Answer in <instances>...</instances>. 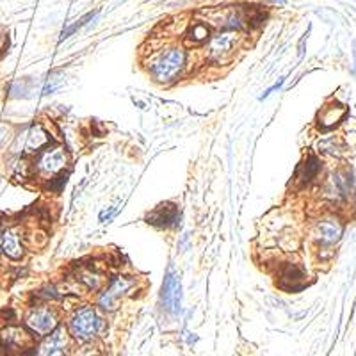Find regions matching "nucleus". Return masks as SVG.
Masks as SVG:
<instances>
[{"label": "nucleus", "mask_w": 356, "mask_h": 356, "mask_svg": "<svg viewBox=\"0 0 356 356\" xmlns=\"http://www.w3.org/2000/svg\"><path fill=\"white\" fill-rule=\"evenodd\" d=\"M184 68H186V50L182 47H168L153 57L150 72L155 81L168 84L177 81Z\"/></svg>", "instance_id": "obj_1"}, {"label": "nucleus", "mask_w": 356, "mask_h": 356, "mask_svg": "<svg viewBox=\"0 0 356 356\" xmlns=\"http://www.w3.org/2000/svg\"><path fill=\"white\" fill-rule=\"evenodd\" d=\"M239 36L235 30H223L217 36L210 39L208 45V59L212 63H225V61L232 59L233 52L237 48Z\"/></svg>", "instance_id": "obj_2"}, {"label": "nucleus", "mask_w": 356, "mask_h": 356, "mask_svg": "<svg viewBox=\"0 0 356 356\" xmlns=\"http://www.w3.org/2000/svg\"><path fill=\"white\" fill-rule=\"evenodd\" d=\"M70 328H72V333L77 339H93L97 335L98 328H100V317H98L93 308L84 306V308L77 310L72 322H70Z\"/></svg>", "instance_id": "obj_3"}, {"label": "nucleus", "mask_w": 356, "mask_h": 356, "mask_svg": "<svg viewBox=\"0 0 356 356\" xmlns=\"http://www.w3.org/2000/svg\"><path fill=\"white\" fill-rule=\"evenodd\" d=\"M0 344L8 351V355L21 356L32 349V337L23 328H6L0 333Z\"/></svg>", "instance_id": "obj_4"}, {"label": "nucleus", "mask_w": 356, "mask_h": 356, "mask_svg": "<svg viewBox=\"0 0 356 356\" xmlns=\"http://www.w3.org/2000/svg\"><path fill=\"white\" fill-rule=\"evenodd\" d=\"M68 164V155L59 146H52V148H45L39 153V159L36 162V168L41 175L47 177H54V175L61 173L64 170V166Z\"/></svg>", "instance_id": "obj_5"}, {"label": "nucleus", "mask_w": 356, "mask_h": 356, "mask_svg": "<svg viewBox=\"0 0 356 356\" xmlns=\"http://www.w3.org/2000/svg\"><path fill=\"white\" fill-rule=\"evenodd\" d=\"M50 143V136L41 125H30L23 134L18 137V152L23 153H39L43 148H47Z\"/></svg>", "instance_id": "obj_6"}, {"label": "nucleus", "mask_w": 356, "mask_h": 356, "mask_svg": "<svg viewBox=\"0 0 356 356\" xmlns=\"http://www.w3.org/2000/svg\"><path fill=\"white\" fill-rule=\"evenodd\" d=\"M180 280L175 271H170L164 278V285H162V294H161V301L164 310L168 314L175 315L178 314L180 310Z\"/></svg>", "instance_id": "obj_7"}, {"label": "nucleus", "mask_w": 356, "mask_h": 356, "mask_svg": "<svg viewBox=\"0 0 356 356\" xmlns=\"http://www.w3.org/2000/svg\"><path fill=\"white\" fill-rule=\"evenodd\" d=\"M134 287V280L128 276H118L112 280V284L107 287L106 293L100 296V306L106 310H115L118 306V301L125 294Z\"/></svg>", "instance_id": "obj_8"}, {"label": "nucleus", "mask_w": 356, "mask_h": 356, "mask_svg": "<svg viewBox=\"0 0 356 356\" xmlns=\"http://www.w3.org/2000/svg\"><path fill=\"white\" fill-rule=\"evenodd\" d=\"M0 251L13 260H18L23 257L21 233L17 226H8V228L0 230Z\"/></svg>", "instance_id": "obj_9"}, {"label": "nucleus", "mask_w": 356, "mask_h": 356, "mask_svg": "<svg viewBox=\"0 0 356 356\" xmlns=\"http://www.w3.org/2000/svg\"><path fill=\"white\" fill-rule=\"evenodd\" d=\"M27 326L34 333H38V335H48V333H52L57 328V321H55V315L52 310L39 308L34 310L27 317Z\"/></svg>", "instance_id": "obj_10"}, {"label": "nucleus", "mask_w": 356, "mask_h": 356, "mask_svg": "<svg viewBox=\"0 0 356 356\" xmlns=\"http://www.w3.org/2000/svg\"><path fill=\"white\" fill-rule=\"evenodd\" d=\"M344 232V226L337 217H326V219L319 221L317 225V239L322 244H335L340 241Z\"/></svg>", "instance_id": "obj_11"}, {"label": "nucleus", "mask_w": 356, "mask_h": 356, "mask_svg": "<svg viewBox=\"0 0 356 356\" xmlns=\"http://www.w3.org/2000/svg\"><path fill=\"white\" fill-rule=\"evenodd\" d=\"M348 115V109L340 103H328L321 109L317 115V123L322 130H330V128L337 127L344 119V116Z\"/></svg>", "instance_id": "obj_12"}, {"label": "nucleus", "mask_w": 356, "mask_h": 356, "mask_svg": "<svg viewBox=\"0 0 356 356\" xmlns=\"http://www.w3.org/2000/svg\"><path fill=\"white\" fill-rule=\"evenodd\" d=\"M64 348H66V331L63 328H55L41 344L39 356H64Z\"/></svg>", "instance_id": "obj_13"}, {"label": "nucleus", "mask_w": 356, "mask_h": 356, "mask_svg": "<svg viewBox=\"0 0 356 356\" xmlns=\"http://www.w3.org/2000/svg\"><path fill=\"white\" fill-rule=\"evenodd\" d=\"M180 219V210L177 205L162 204L148 216V223L157 226H175Z\"/></svg>", "instance_id": "obj_14"}, {"label": "nucleus", "mask_w": 356, "mask_h": 356, "mask_svg": "<svg viewBox=\"0 0 356 356\" xmlns=\"http://www.w3.org/2000/svg\"><path fill=\"white\" fill-rule=\"evenodd\" d=\"M319 170H321V161L315 155H308L297 168L296 180L299 184H310L317 177Z\"/></svg>", "instance_id": "obj_15"}, {"label": "nucleus", "mask_w": 356, "mask_h": 356, "mask_svg": "<svg viewBox=\"0 0 356 356\" xmlns=\"http://www.w3.org/2000/svg\"><path fill=\"white\" fill-rule=\"evenodd\" d=\"M303 271L296 266H287L280 275V285L287 290H297L303 287Z\"/></svg>", "instance_id": "obj_16"}, {"label": "nucleus", "mask_w": 356, "mask_h": 356, "mask_svg": "<svg viewBox=\"0 0 356 356\" xmlns=\"http://www.w3.org/2000/svg\"><path fill=\"white\" fill-rule=\"evenodd\" d=\"M208 39V27L201 21L195 23L189 30V34H187V43H191V45H201Z\"/></svg>", "instance_id": "obj_17"}, {"label": "nucleus", "mask_w": 356, "mask_h": 356, "mask_svg": "<svg viewBox=\"0 0 356 356\" xmlns=\"http://www.w3.org/2000/svg\"><path fill=\"white\" fill-rule=\"evenodd\" d=\"M79 278H81V281H84L89 288H98V285L102 281L100 275H98L97 271H93V269H82V271L79 273Z\"/></svg>", "instance_id": "obj_18"}, {"label": "nucleus", "mask_w": 356, "mask_h": 356, "mask_svg": "<svg viewBox=\"0 0 356 356\" xmlns=\"http://www.w3.org/2000/svg\"><path fill=\"white\" fill-rule=\"evenodd\" d=\"M97 17V13H89V14H86L84 18H81V20L77 21V23H73V26H70L68 29L66 30H63V34H61V39H66V38H70V36L73 34V32H77V30L81 29L82 26H86V23H88L89 20H93V18Z\"/></svg>", "instance_id": "obj_19"}, {"label": "nucleus", "mask_w": 356, "mask_h": 356, "mask_svg": "<svg viewBox=\"0 0 356 356\" xmlns=\"http://www.w3.org/2000/svg\"><path fill=\"white\" fill-rule=\"evenodd\" d=\"M281 84H284V79H281V81H278V82H276V84H275V86H273V88H269V89H267L266 93H264V95H262V98L269 97V95H271V93H273V91H275V89H280V86H281Z\"/></svg>", "instance_id": "obj_20"}, {"label": "nucleus", "mask_w": 356, "mask_h": 356, "mask_svg": "<svg viewBox=\"0 0 356 356\" xmlns=\"http://www.w3.org/2000/svg\"><path fill=\"white\" fill-rule=\"evenodd\" d=\"M8 130H9L8 127H4V125H0V144L4 143V139H6V134H8Z\"/></svg>", "instance_id": "obj_21"}, {"label": "nucleus", "mask_w": 356, "mask_h": 356, "mask_svg": "<svg viewBox=\"0 0 356 356\" xmlns=\"http://www.w3.org/2000/svg\"><path fill=\"white\" fill-rule=\"evenodd\" d=\"M4 45H6V39L2 38V36H0V50H2V48H4Z\"/></svg>", "instance_id": "obj_22"}, {"label": "nucleus", "mask_w": 356, "mask_h": 356, "mask_svg": "<svg viewBox=\"0 0 356 356\" xmlns=\"http://www.w3.org/2000/svg\"><path fill=\"white\" fill-rule=\"evenodd\" d=\"M355 63H356V45H355Z\"/></svg>", "instance_id": "obj_23"}]
</instances>
